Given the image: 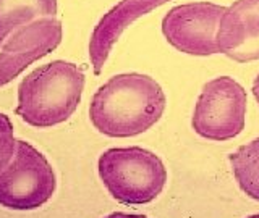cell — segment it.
Masks as SVG:
<instances>
[{"mask_svg":"<svg viewBox=\"0 0 259 218\" xmlns=\"http://www.w3.org/2000/svg\"><path fill=\"white\" fill-rule=\"evenodd\" d=\"M165 103L164 89L154 78L121 73L96 91L89 103V120L104 136L135 137L157 123Z\"/></svg>","mask_w":259,"mask_h":218,"instance_id":"obj_1","label":"cell"},{"mask_svg":"<svg viewBox=\"0 0 259 218\" xmlns=\"http://www.w3.org/2000/svg\"><path fill=\"white\" fill-rule=\"evenodd\" d=\"M84 81L78 65L67 60L49 62L23 78L15 113L32 128L65 123L78 108Z\"/></svg>","mask_w":259,"mask_h":218,"instance_id":"obj_2","label":"cell"},{"mask_svg":"<svg viewBox=\"0 0 259 218\" xmlns=\"http://www.w3.org/2000/svg\"><path fill=\"white\" fill-rule=\"evenodd\" d=\"M97 173L110 196L126 205L149 204L167 183L160 157L138 145L107 149L97 161Z\"/></svg>","mask_w":259,"mask_h":218,"instance_id":"obj_3","label":"cell"},{"mask_svg":"<svg viewBox=\"0 0 259 218\" xmlns=\"http://www.w3.org/2000/svg\"><path fill=\"white\" fill-rule=\"evenodd\" d=\"M55 173L51 161L28 141H16L15 153L0 172V205L8 210H36L55 192Z\"/></svg>","mask_w":259,"mask_h":218,"instance_id":"obj_4","label":"cell"},{"mask_svg":"<svg viewBox=\"0 0 259 218\" xmlns=\"http://www.w3.org/2000/svg\"><path fill=\"white\" fill-rule=\"evenodd\" d=\"M246 91L230 76L207 81L194 105L191 128L199 137L214 142L241 134L246 123Z\"/></svg>","mask_w":259,"mask_h":218,"instance_id":"obj_5","label":"cell"},{"mask_svg":"<svg viewBox=\"0 0 259 218\" xmlns=\"http://www.w3.org/2000/svg\"><path fill=\"white\" fill-rule=\"evenodd\" d=\"M225 7L212 2H190L177 5L165 13L160 31L178 52L194 57L219 53L215 32Z\"/></svg>","mask_w":259,"mask_h":218,"instance_id":"obj_6","label":"cell"},{"mask_svg":"<svg viewBox=\"0 0 259 218\" xmlns=\"http://www.w3.org/2000/svg\"><path fill=\"white\" fill-rule=\"evenodd\" d=\"M63 26L57 18H37L18 28L0 45V87L60 45Z\"/></svg>","mask_w":259,"mask_h":218,"instance_id":"obj_7","label":"cell"},{"mask_svg":"<svg viewBox=\"0 0 259 218\" xmlns=\"http://www.w3.org/2000/svg\"><path fill=\"white\" fill-rule=\"evenodd\" d=\"M219 53L248 63L259 60V0H235L221 15L215 32Z\"/></svg>","mask_w":259,"mask_h":218,"instance_id":"obj_8","label":"cell"},{"mask_svg":"<svg viewBox=\"0 0 259 218\" xmlns=\"http://www.w3.org/2000/svg\"><path fill=\"white\" fill-rule=\"evenodd\" d=\"M168 2L172 0H120L107 13H104L89 37V60L94 75L102 73L113 45L118 42L130 24Z\"/></svg>","mask_w":259,"mask_h":218,"instance_id":"obj_9","label":"cell"},{"mask_svg":"<svg viewBox=\"0 0 259 218\" xmlns=\"http://www.w3.org/2000/svg\"><path fill=\"white\" fill-rule=\"evenodd\" d=\"M59 0H0V45L13 31L37 18H55Z\"/></svg>","mask_w":259,"mask_h":218,"instance_id":"obj_10","label":"cell"},{"mask_svg":"<svg viewBox=\"0 0 259 218\" xmlns=\"http://www.w3.org/2000/svg\"><path fill=\"white\" fill-rule=\"evenodd\" d=\"M235 181L248 197L259 200V137L229 155Z\"/></svg>","mask_w":259,"mask_h":218,"instance_id":"obj_11","label":"cell"},{"mask_svg":"<svg viewBox=\"0 0 259 218\" xmlns=\"http://www.w3.org/2000/svg\"><path fill=\"white\" fill-rule=\"evenodd\" d=\"M16 139L12 120L0 112V172L10 164L15 153Z\"/></svg>","mask_w":259,"mask_h":218,"instance_id":"obj_12","label":"cell"},{"mask_svg":"<svg viewBox=\"0 0 259 218\" xmlns=\"http://www.w3.org/2000/svg\"><path fill=\"white\" fill-rule=\"evenodd\" d=\"M105 218H148L144 215H133V213H121V212H115V213H110L109 216Z\"/></svg>","mask_w":259,"mask_h":218,"instance_id":"obj_13","label":"cell"},{"mask_svg":"<svg viewBox=\"0 0 259 218\" xmlns=\"http://www.w3.org/2000/svg\"><path fill=\"white\" fill-rule=\"evenodd\" d=\"M251 91H253V95H254L256 102L259 103V75L254 78V81H253V89H251Z\"/></svg>","mask_w":259,"mask_h":218,"instance_id":"obj_14","label":"cell"},{"mask_svg":"<svg viewBox=\"0 0 259 218\" xmlns=\"http://www.w3.org/2000/svg\"><path fill=\"white\" fill-rule=\"evenodd\" d=\"M246 218H259V213H257V215H251V216H246Z\"/></svg>","mask_w":259,"mask_h":218,"instance_id":"obj_15","label":"cell"}]
</instances>
